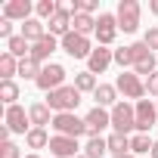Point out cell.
<instances>
[{"label": "cell", "instance_id": "cell-21", "mask_svg": "<svg viewBox=\"0 0 158 158\" xmlns=\"http://www.w3.org/2000/svg\"><path fill=\"white\" fill-rule=\"evenodd\" d=\"M6 53H10V56H16V59L22 62V59H28V56H31V44H28L22 34H16V37H10V40H6Z\"/></svg>", "mask_w": 158, "mask_h": 158}, {"label": "cell", "instance_id": "cell-30", "mask_svg": "<svg viewBox=\"0 0 158 158\" xmlns=\"http://www.w3.org/2000/svg\"><path fill=\"white\" fill-rule=\"evenodd\" d=\"M34 13H37L40 22H44V19H53V16L59 13V3H56V0H37V3H34Z\"/></svg>", "mask_w": 158, "mask_h": 158}, {"label": "cell", "instance_id": "cell-34", "mask_svg": "<svg viewBox=\"0 0 158 158\" xmlns=\"http://www.w3.org/2000/svg\"><path fill=\"white\" fill-rule=\"evenodd\" d=\"M146 93H149V96H158V71L146 77Z\"/></svg>", "mask_w": 158, "mask_h": 158}, {"label": "cell", "instance_id": "cell-23", "mask_svg": "<svg viewBox=\"0 0 158 158\" xmlns=\"http://www.w3.org/2000/svg\"><path fill=\"white\" fill-rule=\"evenodd\" d=\"M16 74H19V59L10 56V53H3V56H0V77H3V81H13Z\"/></svg>", "mask_w": 158, "mask_h": 158}, {"label": "cell", "instance_id": "cell-28", "mask_svg": "<svg viewBox=\"0 0 158 158\" xmlns=\"http://www.w3.org/2000/svg\"><path fill=\"white\" fill-rule=\"evenodd\" d=\"M0 99H3L6 109L16 106V99H19V84H16V81H0Z\"/></svg>", "mask_w": 158, "mask_h": 158}, {"label": "cell", "instance_id": "cell-9", "mask_svg": "<svg viewBox=\"0 0 158 158\" xmlns=\"http://www.w3.org/2000/svg\"><path fill=\"white\" fill-rule=\"evenodd\" d=\"M133 109H136V133H149V130L155 127L158 106H155L152 99H139V102H133Z\"/></svg>", "mask_w": 158, "mask_h": 158}, {"label": "cell", "instance_id": "cell-27", "mask_svg": "<svg viewBox=\"0 0 158 158\" xmlns=\"http://www.w3.org/2000/svg\"><path fill=\"white\" fill-rule=\"evenodd\" d=\"M109 152H112V158H115V155H127V152H130V136L112 133V136H109Z\"/></svg>", "mask_w": 158, "mask_h": 158}, {"label": "cell", "instance_id": "cell-5", "mask_svg": "<svg viewBox=\"0 0 158 158\" xmlns=\"http://www.w3.org/2000/svg\"><path fill=\"white\" fill-rule=\"evenodd\" d=\"M115 87H118V93H124L127 99H146V81L139 74H133V71H121L118 74V81H115Z\"/></svg>", "mask_w": 158, "mask_h": 158}, {"label": "cell", "instance_id": "cell-13", "mask_svg": "<svg viewBox=\"0 0 158 158\" xmlns=\"http://www.w3.org/2000/svg\"><path fill=\"white\" fill-rule=\"evenodd\" d=\"M77 149H81V146H77V139H71V136H53L50 139V155L53 158H77Z\"/></svg>", "mask_w": 158, "mask_h": 158}, {"label": "cell", "instance_id": "cell-8", "mask_svg": "<svg viewBox=\"0 0 158 158\" xmlns=\"http://www.w3.org/2000/svg\"><path fill=\"white\" fill-rule=\"evenodd\" d=\"M96 44L99 47H112L115 44V37H118V19L112 16V13H99V19H96Z\"/></svg>", "mask_w": 158, "mask_h": 158}, {"label": "cell", "instance_id": "cell-14", "mask_svg": "<svg viewBox=\"0 0 158 158\" xmlns=\"http://www.w3.org/2000/svg\"><path fill=\"white\" fill-rule=\"evenodd\" d=\"M112 62H115V50H109V47H96V50L90 53V59H87V71H90V74H102Z\"/></svg>", "mask_w": 158, "mask_h": 158}, {"label": "cell", "instance_id": "cell-1", "mask_svg": "<svg viewBox=\"0 0 158 158\" xmlns=\"http://www.w3.org/2000/svg\"><path fill=\"white\" fill-rule=\"evenodd\" d=\"M47 106L53 109V115H65V112H74L77 106H81V90H77L74 84L68 87H59L53 93H47Z\"/></svg>", "mask_w": 158, "mask_h": 158}, {"label": "cell", "instance_id": "cell-17", "mask_svg": "<svg viewBox=\"0 0 158 158\" xmlns=\"http://www.w3.org/2000/svg\"><path fill=\"white\" fill-rule=\"evenodd\" d=\"M47 34H50V28H47L37 16H31L28 22H22V37H25L28 44H37V40H44Z\"/></svg>", "mask_w": 158, "mask_h": 158}, {"label": "cell", "instance_id": "cell-29", "mask_svg": "<svg viewBox=\"0 0 158 158\" xmlns=\"http://www.w3.org/2000/svg\"><path fill=\"white\" fill-rule=\"evenodd\" d=\"M74 87L81 90V93H96V74H90V71H81V74H74Z\"/></svg>", "mask_w": 158, "mask_h": 158}, {"label": "cell", "instance_id": "cell-37", "mask_svg": "<svg viewBox=\"0 0 158 158\" xmlns=\"http://www.w3.org/2000/svg\"><path fill=\"white\" fill-rule=\"evenodd\" d=\"M149 10H152V16H158V0H152V3H149Z\"/></svg>", "mask_w": 158, "mask_h": 158}, {"label": "cell", "instance_id": "cell-7", "mask_svg": "<svg viewBox=\"0 0 158 158\" xmlns=\"http://www.w3.org/2000/svg\"><path fill=\"white\" fill-rule=\"evenodd\" d=\"M59 47H62V50H65L71 59H90V53L96 50V47L90 44V37H84V34H74V31H71V34H65V37L59 40Z\"/></svg>", "mask_w": 158, "mask_h": 158}, {"label": "cell", "instance_id": "cell-26", "mask_svg": "<svg viewBox=\"0 0 158 158\" xmlns=\"http://www.w3.org/2000/svg\"><path fill=\"white\" fill-rule=\"evenodd\" d=\"M40 71H44V65L34 62V59H22L19 62V77H25V81H37Z\"/></svg>", "mask_w": 158, "mask_h": 158}, {"label": "cell", "instance_id": "cell-10", "mask_svg": "<svg viewBox=\"0 0 158 158\" xmlns=\"http://www.w3.org/2000/svg\"><path fill=\"white\" fill-rule=\"evenodd\" d=\"M3 124H6L13 133H22V136H28V130H31V118H28V112H25L19 102L3 112Z\"/></svg>", "mask_w": 158, "mask_h": 158}, {"label": "cell", "instance_id": "cell-15", "mask_svg": "<svg viewBox=\"0 0 158 158\" xmlns=\"http://www.w3.org/2000/svg\"><path fill=\"white\" fill-rule=\"evenodd\" d=\"M31 13H34L31 0H10V3L3 6V19H10V22H28Z\"/></svg>", "mask_w": 158, "mask_h": 158}, {"label": "cell", "instance_id": "cell-39", "mask_svg": "<svg viewBox=\"0 0 158 158\" xmlns=\"http://www.w3.org/2000/svg\"><path fill=\"white\" fill-rule=\"evenodd\" d=\"M115 158H133V152H127V155H115Z\"/></svg>", "mask_w": 158, "mask_h": 158}, {"label": "cell", "instance_id": "cell-41", "mask_svg": "<svg viewBox=\"0 0 158 158\" xmlns=\"http://www.w3.org/2000/svg\"><path fill=\"white\" fill-rule=\"evenodd\" d=\"M77 158H87V155H77Z\"/></svg>", "mask_w": 158, "mask_h": 158}, {"label": "cell", "instance_id": "cell-42", "mask_svg": "<svg viewBox=\"0 0 158 158\" xmlns=\"http://www.w3.org/2000/svg\"><path fill=\"white\" fill-rule=\"evenodd\" d=\"M155 106H158V102H155Z\"/></svg>", "mask_w": 158, "mask_h": 158}, {"label": "cell", "instance_id": "cell-12", "mask_svg": "<svg viewBox=\"0 0 158 158\" xmlns=\"http://www.w3.org/2000/svg\"><path fill=\"white\" fill-rule=\"evenodd\" d=\"M71 16H74V10H71V3H59V13L50 19V34L53 37H65V34H71Z\"/></svg>", "mask_w": 158, "mask_h": 158}, {"label": "cell", "instance_id": "cell-16", "mask_svg": "<svg viewBox=\"0 0 158 158\" xmlns=\"http://www.w3.org/2000/svg\"><path fill=\"white\" fill-rule=\"evenodd\" d=\"M53 50H59V37H53V34H47L44 40H37V44H31V56H28V59H34V62H40V65H44V62L50 59V53H53Z\"/></svg>", "mask_w": 158, "mask_h": 158}, {"label": "cell", "instance_id": "cell-19", "mask_svg": "<svg viewBox=\"0 0 158 158\" xmlns=\"http://www.w3.org/2000/svg\"><path fill=\"white\" fill-rule=\"evenodd\" d=\"M53 109L47 106V102H31L28 106V118H31V127H47V124H53V115H50Z\"/></svg>", "mask_w": 158, "mask_h": 158}, {"label": "cell", "instance_id": "cell-36", "mask_svg": "<svg viewBox=\"0 0 158 158\" xmlns=\"http://www.w3.org/2000/svg\"><path fill=\"white\" fill-rule=\"evenodd\" d=\"M0 37H3V40L16 37V34H13V22H10V19H3V22H0Z\"/></svg>", "mask_w": 158, "mask_h": 158}, {"label": "cell", "instance_id": "cell-31", "mask_svg": "<svg viewBox=\"0 0 158 158\" xmlns=\"http://www.w3.org/2000/svg\"><path fill=\"white\" fill-rule=\"evenodd\" d=\"M71 10H74V13H87V16H93V13L99 10V0H74Z\"/></svg>", "mask_w": 158, "mask_h": 158}, {"label": "cell", "instance_id": "cell-25", "mask_svg": "<svg viewBox=\"0 0 158 158\" xmlns=\"http://www.w3.org/2000/svg\"><path fill=\"white\" fill-rule=\"evenodd\" d=\"M106 152H109V139H102V136H90L87 146H84V155L87 158H102Z\"/></svg>", "mask_w": 158, "mask_h": 158}, {"label": "cell", "instance_id": "cell-18", "mask_svg": "<svg viewBox=\"0 0 158 158\" xmlns=\"http://www.w3.org/2000/svg\"><path fill=\"white\" fill-rule=\"evenodd\" d=\"M93 99H96L99 109H109V112H112V109L118 106V87H115V84H99L96 93H93Z\"/></svg>", "mask_w": 158, "mask_h": 158}, {"label": "cell", "instance_id": "cell-40", "mask_svg": "<svg viewBox=\"0 0 158 158\" xmlns=\"http://www.w3.org/2000/svg\"><path fill=\"white\" fill-rule=\"evenodd\" d=\"M25 158H40V155H37V152H31V155H25Z\"/></svg>", "mask_w": 158, "mask_h": 158}, {"label": "cell", "instance_id": "cell-2", "mask_svg": "<svg viewBox=\"0 0 158 158\" xmlns=\"http://www.w3.org/2000/svg\"><path fill=\"white\" fill-rule=\"evenodd\" d=\"M112 133H124V136L136 133V109L130 102H118L112 109Z\"/></svg>", "mask_w": 158, "mask_h": 158}, {"label": "cell", "instance_id": "cell-33", "mask_svg": "<svg viewBox=\"0 0 158 158\" xmlns=\"http://www.w3.org/2000/svg\"><path fill=\"white\" fill-rule=\"evenodd\" d=\"M0 158H25V155H22V149L10 139V143H0Z\"/></svg>", "mask_w": 158, "mask_h": 158}, {"label": "cell", "instance_id": "cell-4", "mask_svg": "<svg viewBox=\"0 0 158 158\" xmlns=\"http://www.w3.org/2000/svg\"><path fill=\"white\" fill-rule=\"evenodd\" d=\"M59 136H71V139H77V136H84L87 133V121L84 118H77L74 112H65V115H53V124H50Z\"/></svg>", "mask_w": 158, "mask_h": 158}, {"label": "cell", "instance_id": "cell-3", "mask_svg": "<svg viewBox=\"0 0 158 158\" xmlns=\"http://www.w3.org/2000/svg\"><path fill=\"white\" fill-rule=\"evenodd\" d=\"M115 19H118V31H124V34H133V31L139 28L143 6L136 3V0H121V3H118V13H115Z\"/></svg>", "mask_w": 158, "mask_h": 158}, {"label": "cell", "instance_id": "cell-22", "mask_svg": "<svg viewBox=\"0 0 158 158\" xmlns=\"http://www.w3.org/2000/svg\"><path fill=\"white\" fill-rule=\"evenodd\" d=\"M50 139H53V136L47 133V127H31L28 136H25L28 149H34V152H37V149H50Z\"/></svg>", "mask_w": 158, "mask_h": 158}, {"label": "cell", "instance_id": "cell-6", "mask_svg": "<svg viewBox=\"0 0 158 158\" xmlns=\"http://www.w3.org/2000/svg\"><path fill=\"white\" fill-rule=\"evenodd\" d=\"M65 68L59 65V62H50V65H44V71H40V77H37V87L44 90V93H53V90H59V87H65Z\"/></svg>", "mask_w": 158, "mask_h": 158}, {"label": "cell", "instance_id": "cell-24", "mask_svg": "<svg viewBox=\"0 0 158 158\" xmlns=\"http://www.w3.org/2000/svg\"><path fill=\"white\" fill-rule=\"evenodd\" d=\"M152 146H155V139L149 133H133L130 136V152L133 155H146V152H152Z\"/></svg>", "mask_w": 158, "mask_h": 158}, {"label": "cell", "instance_id": "cell-20", "mask_svg": "<svg viewBox=\"0 0 158 158\" xmlns=\"http://www.w3.org/2000/svg\"><path fill=\"white\" fill-rule=\"evenodd\" d=\"M71 31L90 37V34H96V19L87 16V13H74V16H71Z\"/></svg>", "mask_w": 158, "mask_h": 158}, {"label": "cell", "instance_id": "cell-11", "mask_svg": "<svg viewBox=\"0 0 158 158\" xmlns=\"http://www.w3.org/2000/svg\"><path fill=\"white\" fill-rule=\"evenodd\" d=\"M87 139L90 136H102V130L106 127H112V112L109 109H99V106H93L90 112H87Z\"/></svg>", "mask_w": 158, "mask_h": 158}, {"label": "cell", "instance_id": "cell-32", "mask_svg": "<svg viewBox=\"0 0 158 158\" xmlns=\"http://www.w3.org/2000/svg\"><path fill=\"white\" fill-rule=\"evenodd\" d=\"M115 62L121 65V71H124V68H133V56H130V47H121V50H115Z\"/></svg>", "mask_w": 158, "mask_h": 158}, {"label": "cell", "instance_id": "cell-35", "mask_svg": "<svg viewBox=\"0 0 158 158\" xmlns=\"http://www.w3.org/2000/svg\"><path fill=\"white\" fill-rule=\"evenodd\" d=\"M143 40H146V44H149V50H158V25H155V28H149V31H146V37H143Z\"/></svg>", "mask_w": 158, "mask_h": 158}, {"label": "cell", "instance_id": "cell-38", "mask_svg": "<svg viewBox=\"0 0 158 158\" xmlns=\"http://www.w3.org/2000/svg\"><path fill=\"white\" fill-rule=\"evenodd\" d=\"M152 158H158V139H155V146H152V152H149Z\"/></svg>", "mask_w": 158, "mask_h": 158}]
</instances>
